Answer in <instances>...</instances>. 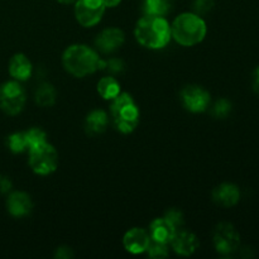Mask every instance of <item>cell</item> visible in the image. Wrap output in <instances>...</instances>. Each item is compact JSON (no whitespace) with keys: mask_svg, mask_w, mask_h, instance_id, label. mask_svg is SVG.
Returning a JSON list of instances; mask_svg holds the SVG:
<instances>
[{"mask_svg":"<svg viewBox=\"0 0 259 259\" xmlns=\"http://www.w3.org/2000/svg\"><path fill=\"white\" fill-rule=\"evenodd\" d=\"M35 103L42 108H50L56 103V98H57V93L53 85L48 82H43L38 86L35 90Z\"/></svg>","mask_w":259,"mask_h":259,"instance_id":"18","label":"cell"},{"mask_svg":"<svg viewBox=\"0 0 259 259\" xmlns=\"http://www.w3.org/2000/svg\"><path fill=\"white\" fill-rule=\"evenodd\" d=\"M215 249L220 254H232L239 249L240 235L235 227L230 223H220L215 227L212 234Z\"/></svg>","mask_w":259,"mask_h":259,"instance_id":"7","label":"cell"},{"mask_svg":"<svg viewBox=\"0 0 259 259\" xmlns=\"http://www.w3.org/2000/svg\"><path fill=\"white\" fill-rule=\"evenodd\" d=\"M212 201L223 207H232L240 200V191L234 184H222L212 190Z\"/></svg>","mask_w":259,"mask_h":259,"instance_id":"13","label":"cell"},{"mask_svg":"<svg viewBox=\"0 0 259 259\" xmlns=\"http://www.w3.org/2000/svg\"><path fill=\"white\" fill-rule=\"evenodd\" d=\"M75 3L76 20L86 28L98 24L106 9L103 0H76Z\"/></svg>","mask_w":259,"mask_h":259,"instance_id":"8","label":"cell"},{"mask_svg":"<svg viewBox=\"0 0 259 259\" xmlns=\"http://www.w3.org/2000/svg\"><path fill=\"white\" fill-rule=\"evenodd\" d=\"M63 67L75 77H85L104 68V61L85 45H72L62 55Z\"/></svg>","mask_w":259,"mask_h":259,"instance_id":"2","label":"cell"},{"mask_svg":"<svg viewBox=\"0 0 259 259\" xmlns=\"http://www.w3.org/2000/svg\"><path fill=\"white\" fill-rule=\"evenodd\" d=\"M232 111V103L228 99H219L211 108V114L217 119H224Z\"/></svg>","mask_w":259,"mask_h":259,"instance_id":"23","label":"cell"},{"mask_svg":"<svg viewBox=\"0 0 259 259\" xmlns=\"http://www.w3.org/2000/svg\"><path fill=\"white\" fill-rule=\"evenodd\" d=\"M176 233V228L168 220L164 219V218H159V219L153 220L151 223V227H149V237H151V240L163 243V244H169Z\"/></svg>","mask_w":259,"mask_h":259,"instance_id":"15","label":"cell"},{"mask_svg":"<svg viewBox=\"0 0 259 259\" xmlns=\"http://www.w3.org/2000/svg\"><path fill=\"white\" fill-rule=\"evenodd\" d=\"M172 249L180 255L189 257L194 254L199 248V239L194 233L186 232V230H177L174 239L171 240Z\"/></svg>","mask_w":259,"mask_h":259,"instance_id":"12","label":"cell"},{"mask_svg":"<svg viewBox=\"0 0 259 259\" xmlns=\"http://www.w3.org/2000/svg\"><path fill=\"white\" fill-rule=\"evenodd\" d=\"M57 2L61 3V4H72L76 0H57Z\"/></svg>","mask_w":259,"mask_h":259,"instance_id":"32","label":"cell"},{"mask_svg":"<svg viewBox=\"0 0 259 259\" xmlns=\"http://www.w3.org/2000/svg\"><path fill=\"white\" fill-rule=\"evenodd\" d=\"M207 28L205 20L199 14L182 13L171 25V34L177 43L184 47H192L202 42Z\"/></svg>","mask_w":259,"mask_h":259,"instance_id":"3","label":"cell"},{"mask_svg":"<svg viewBox=\"0 0 259 259\" xmlns=\"http://www.w3.org/2000/svg\"><path fill=\"white\" fill-rule=\"evenodd\" d=\"M55 257L60 258V259H68V258H72L73 254H72V250H71V248L60 247L56 249Z\"/></svg>","mask_w":259,"mask_h":259,"instance_id":"28","label":"cell"},{"mask_svg":"<svg viewBox=\"0 0 259 259\" xmlns=\"http://www.w3.org/2000/svg\"><path fill=\"white\" fill-rule=\"evenodd\" d=\"M29 166L37 175L47 176L55 172L58 166V153L55 147L50 143L29 149Z\"/></svg>","mask_w":259,"mask_h":259,"instance_id":"5","label":"cell"},{"mask_svg":"<svg viewBox=\"0 0 259 259\" xmlns=\"http://www.w3.org/2000/svg\"><path fill=\"white\" fill-rule=\"evenodd\" d=\"M25 138H27L28 143V151L34 147L40 146V144L46 143V138L47 134L42 131L40 128H32L28 132H25Z\"/></svg>","mask_w":259,"mask_h":259,"instance_id":"22","label":"cell"},{"mask_svg":"<svg viewBox=\"0 0 259 259\" xmlns=\"http://www.w3.org/2000/svg\"><path fill=\"white\" fill-rule=\"evenodd\" d=\"M181 100L185 109L191 113H202L211 101L209 91L199 85H189L181 91Z\"/></svg>","mask_w":259,"mask_h":259,"instance_id":"9","label":"cell"},{"mask_svg":"<svg viewBox=\"0 0 259 259\" xmlns=\"http://www.w3.org/2000/svg\"><path fill=\"white\" fill-rule=\"evenodd\" d=\"M175 0H146L144 2V12L148 15H158L164 17L171 12Z\"/></svg>","mask_w":259,"mask_h":259,"instance_id":"20","label":"cell"},{"mask_svg":"<svg viewBox=\"0 0 259 259\" xmlns=\"http://www.w3.org/2000/svg\"><path fill=\"white\" fill-rule=\"evenodd\" d=\"M7 209L10 215L15 218H22L30 214L33 209L32 199L28 194L22 191L12 192L8 197Z\"/></svg>","mask_w":259,"mask_h":259,"instance_id":"14","label":"cell"},{"mask_svg":"<svg viewBox=\"0 0 259 259\" xmlns=\"http://www.w3.org/2000/svg\"><path fill=\"white\" fill-rule=\"evenodd\" d=\"M105 8H115L116 5L120 4L121 0H103Z\"/></svg>","mask_w":259,"mask_h":259,"instance_id":"31","label":"cell"},{"mask_svg":"<svg viewBox=\"0 0 259 259\" xmlns=\"http://www.w3.org/2000/svg\"><path fill=\"white\" fill-rule=\"evenodd\" d=\"M25 105L24 89L17 81H8L0 86V109L8 115H17Z\"/></svg>","mask_w":259,"mask_h":259,"instance_id":"6","label":"cell"},{"mask_svg":"<svg viewBox=\"0 0 259 259\" xmlns=\"http://www.w3.org/2000/svg\"><path fill=\"white\" fill-rule=\"evenodd\" d=\"M253 90L259 94V66L255 68L254 73H253Z\"/></svg>","mask_w":259,"mask_h":259,"instance_id":"30","label":"cell"},{"mask_svg":"<svg viewBox=\"0 0 259 259\" xmlns=\"http://www.w3.org/2000/svg\"><path fill=\"white\" fill-rule=\"evenodd\" d=\"M104 68H106V70L110 71V72L118 73L124 70V63L123 61L119 60V58H113V60L108 61V62L104 61Z\"/></svg>","mask_w":259,"mask_h":259,"instance_id":"27","label":"cell"},{"mask_svg":"<svg viewBox=\"0 0 259 259\" xmlns=\"http://www.w3.org/2000/svg\"><path fill=\"white\" fill-rule=\"evenodd\" d=\"M164 219L168 220L177 230H181L182 227L185 224V219H184V214L180 211L179 209H169L168 211L164 214Z\"/></svg>","mask_w":259,"mask_h":259,"instance_id":"25","label":"cell"},{"mask_svg":"<svg viewBox=\"0 0 259 259\" xmlns=\"http://www.w3.org/2000/svg\"><path fill=\"white\" fill-rule=\"evenodd\" d=\"M214 0H195L194 9L197 14H205L209 13L214 8Z\"/></svg>","mask_w":259,"mask_h":259,"instance_id":"26","label":"cell"},{"mask_svg":"<svg viewBox=\"0 0 259 259\" xmlns=\"http://www.w3.org/2000/svg\"><path fill=\"white\" fill-rule=\"evenodd\" d=\"M151 237L148 233L141 228H133L125 233L123 238V245L132 254H139L146 252L148 248Z\"/></svg>","mask_w":259,"mask_h":259,"instance_id":"11","label":"cell"},{"mask_svg":"<svg viewBox=\"0 0 259 259\" xmlns=\"http://www.w3.org/2000/svg\"><path fill=\"white\" fill-rule=\"evenodd\" d=\"M167 245L168 244H163V243L151 240L146 252L148 253V255L151 258H166L168 255V247Z\"/></svg>","mask_w":259,"mask_h":259,"instance_id":"24","label":"cell"},{"mask_svg":"<svg viewBox=\"0 0 259 259\" xmlns=\"http://www.w3.org/2000/svg\"><path fill=\"white\" fill-rule=\"evenodd\" d=\"M108 114L104 110H93L85 120V131L86 133L90 136H96V134H101L105 132L106 126H108Z\"/></svg>","mask_w":259,"mask_h":259,"instance_id":"17","label":"cell"},{"mask_svg":"<svg viewBox=\"0 0 259 259\" xmlns=\"http://www.w3.org/2000/svg\"><path fill=\"white\" fill-rule=\"evenodd\" d=\"M114 125L123 134H129L139 123V109L136 101L128 93H120L110 106Z\"/></svg>","mask_w":259,"mask_h":259,"instance_id":"4","label":"cell"},{"mask_svg":"<svg viewBox=\"0 0 259 259\" xmlns=\"http://www.w3.org/2000/svg\"><path fill=\"white\" fill-rule=\"evenodd\" d=\"M134 35L139 45L149 50H161L171 40V25L163 17L148 15L138 20Z\"/></svg>","mask_w":259,"mask_h":259,"instance_id":"1","label":"cell"},{"mask_svg":"<svg viewBox=\"0 0 259 259\" xmlns=\"http://www.w3.org/2000/svg\"><path fill=\"white\" fill-rule=\"evenodd\" d=\"M8 148L13 152V153H22L25 149H28L27 138H25V132H17L8 137L7 139Z\"/></svg>","mask_w":259,"mask_h":259,"instance_id":"21","label":"cell"},{"mask_svg":"<svg viewBox=\"0 0 259 259\" xmlns=\"http://www.w3.org/2000/svg\"><path fill=\"white\" fill-rule=\"evenodd\" d=\"M98 93L105 100H113L120 94V83L114 77L106 76L99 81Z\"/></svg>","mask_w":259,"mask_h":259,"instance_id":"19","label":"cell"},{"mask_svg":"<svg viewBox=\"0 0 259 259\" xmlns=\"http://www.w3.org/2000/svg\"><path fill=\"white\" fill-rule=\"evenodd\" d=\"M32 63L23 53H17L9 62V73L14 80L25 81L32 76Z\"/></svg>","mask_w":259,"mask_h":259,"instance_id":"16","label":"cell"},{"mask_svg":"<svg viewBox=\"0 0 259 259\" xmlns=\"http://www.w3.org/2000/svg\"><path fill=\"white\" fill-rule=\"evenodd\" d=\"M10 189H12V181H10L9 177L0 175V192L7 194L10 191Z\"/></svg>","mask_w":259,"mask_h":259,"instance_id":"29","label":"cell"},{"mask_svg":"<svg viewBox=\"0 0 259 259\" xmlns=\"http://www.w3.org/2000/svg\"><path fill=\"white\" fill-rule=\"evenodd\" d=\"M125 40L123 30L119 28H106L98 34L95 45L98 50L103 53H113L123 46Z\"/></svg>","mask_w":259,"mask_h":259,"instance_id":"10","label":"cell"}]
</instances>
